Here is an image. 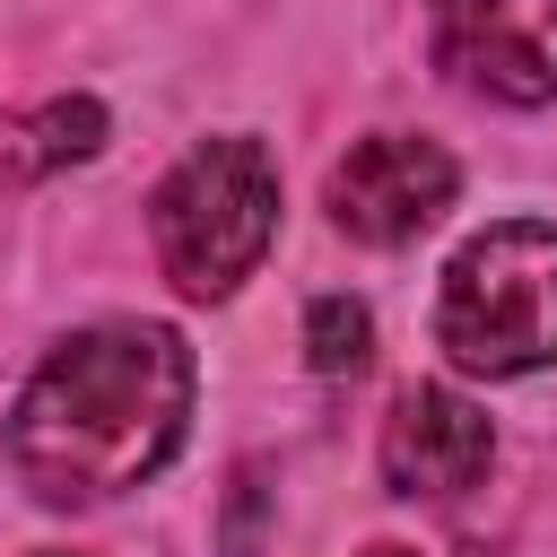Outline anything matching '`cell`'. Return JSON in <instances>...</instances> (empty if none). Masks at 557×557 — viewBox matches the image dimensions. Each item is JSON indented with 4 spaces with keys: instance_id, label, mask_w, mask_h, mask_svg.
I'll list each match as a JSON object with an SVG mask.
<instances>
[{
    "instance_id": "4",
    "label": "cell",
    "mask_w": 557,
    "mask_h": 557,
    "mask_svg": "<svg viewBox=\"0 0 557 557\" xmlns=\"http://www.w3.org/2000/svg\"><path fill=\"white\" fill-rule=\"evenodd\" d=\"M435 70L487 104L557 96V0H426Z\"/></svg>"
},
{
    "instance_id": "1",
    "label": "cell",
    "mask_w": 557,
    "mask_h": 557,
    "mask_svg": "<svg viewBox=\"0 0 557 557\" xmlns=\"http://www.w3.org/2000/svg\"><path fill=\"white\" fill-rule=\"evenodd\" d=\"M200 366L174 322H87L70 331L9 409V470L44 505H104L183 453Z\"/></svg>"
},
{
    "instance_id": "6",
    "label": "cell",
    "mask_w": 557,
    "mask_h": 557,
    "mask_svg": "<svg viewBox=\"0 0 557 557\" xmlns=\"http://www.w3.org/2000/svg\"><path fill=\"white\" fill-rule=\"evenodd\" d=\"M496 461V426L453 383H409L383 418V479L392 496H461Z\"/></svg>"
},
{
    "instance_id": "5",
    "label": "cell",
    "mask_w": 557,
    "mask_h": 557,
    "mask_svg": "<svg viewBox=\"0 0 557 557\" xmlns=\"http://www.w3.org/2000/svg\"><path fill=\"white\" fill-rule=\"evenodd\" d=\"M453 191H461V165H453L435 139H418V131H374V139H357V148L331 165V183H322L331 226L357 235V244H374V252L418 244V235L453 209Z\"/></svg>"
},
{
    "instance_id": "2",
    "label": "cell",
    "mask_w": 557,
    "mask_h": 557,
    "mask_svg": "<svg viewBox=\"0 0 557 557\" xmlns=\"http://www.w3.org/2000/svg\"><path fill=\"white\" fill-rule=\"evenodd\" d=\"M435 348L487 383L557 366V226L548 218H496L444 261Z\"/></svg>"
},
{
    "instance_id": "3",
    "label": "cell",
    "mask_w": 557,
    "mask_h": 557,
    "mask_svg": "<svg viewBox=\"0 0 557 557\" xmlns=\"http://www.w3.org/2000/svg\"><path fill=\"white\" fill-rule=\"evenodd\" d=\"M148 235H157L165 278L191 305L235 296L261 270L270 235H278V165H270V148L244 139V131L183 148L174 174L148 191Z\"/></svg>"
},
{
    "instance_id": "9",
    "label": "cell",
    "mask_w": 557,
    "mask_h": 557,
    "mask_svg": "<svg viewBox=\"0 0 557 557\" xmlns=\"http://www.w3.org/2000/svg\"><path fill=\"white\" fill-rule=\"evenodd\" d=\"M366 557H409V548H366Z\"/></svg>"
},
{
    "instance_id": "7",
    "label": "cell",
    "mask_w": 557,
    "mask_h": 557,
    "mask_svg": "<svg viewBox=\"0 0 557 557\" xmlns=\"http://www.w3.org/2000/svg\"><path fill=\"white\" fill-rule=\"evenodd\" d=\"M104 148V104L96 96H52L35 113H0V200L35 191L61 165H87Z\"/></svg>"
},
{
    "instance_id": "8",
    "label": "cell",
    "mask_w": 557,
    "mask_h": 557,
    "mask_svg": "<svg viewBox=\"0 0 557 557\" xmlns=\"http://www.w3.org/2000/svg\"><path fill=\"white\" fill-rule=\"evenodd\" d=\"M305 357H313V374H357V366L374 357V313H366L357 296H313V313H305Z\"/></svg>"
},
{
    "instance_id": "10",
    "label": "cell",
    "mask_w": 557,
    "mask_h": 557,
    "mask_svg": "<svg viewBox=\"0 0 557 557\" xmlns=\"http://www.w3.org/2000/svg\"><path fill=\"white\" fill-rule=\"evenodd\" d=\"M44 557H78V548H44Z\"/></svg>"
}]
</instances>
